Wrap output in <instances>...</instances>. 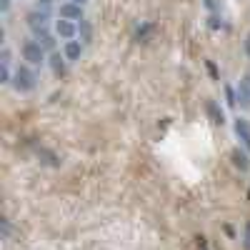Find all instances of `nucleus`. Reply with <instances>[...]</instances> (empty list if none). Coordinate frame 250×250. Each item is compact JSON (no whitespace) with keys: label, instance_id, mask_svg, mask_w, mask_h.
I'll use <instances>...</instances> for the list:
<instances>
[{"label":"nucleus","instance_id":"obj_4","mask_svg":"<svg viewBox=\"0 0 250 250\" xmlns=\"http://www.w3.org/2000/svg\"><path fill=\"white\" fill-rule=\"evenodd\" d=\"M48 20H50V13H45V10H40V8H33L28 15H25V23H28V28L35 33V30H45L48 28Z\"/></svg>","mask_w":250,"mask_h":250},{"label":"nucleus","instance_id":"obj_3","mask_svg":"<svg viewBox=\"0 0 250 250\" xmlns=\"http://www.w3.org/2000/svg\"><path fill=\"white\" fill-rule=\"evenodd\" d=\"M55 35L60 40H75L78 38V23L75 20H65V18H58L55 20V25H53Z\"/></svg>","mask_w":250,"mask_h":250},{"label":"nucleus","instance_id":"obj_22","mask_svg":"<svg viewBox=\"0 0 250 250\" xmlns=\"http://www.w3.org/2000/svg\"><path fill=\"white\" fill-rule=\"evenodd\" d=\"M68 3H78V5H85L88 0H68Z\"/></svg>","mask_w":250,"mask_h":250},{"label":"nucleus","instance_id":"obj_21","mask_svg":"<svg viewBox=\"0 0 250 250\" xmlns=\"http://www.w3.org/2000/svg\"><path fill=\"white\" fill-rule=\"evenodd\" d=\"M8 235H10V220H8V218H3V238L8 240Z\"/></svg>","mask_w":250,"mask_h":250},{"label":"nucleus","instance_id":"obj_14","mask_svg":"<svg viewBox=\"0 0 250 250\" xmlns=\"http://www.w3.org/2000/svg\"><path fill=\"white\" fill-rule=\"evenodd\" d=\"M208 25H210L213 30H220V28H225V23H223L220 13H210V18H208Z\"/></svg>","mask_w":250,"mask_h":250},{"label":"nucleus","instance_id":"obj_13","mask_svg":"<svg viewBox=\"0 0 250 250\" xmlns=\"http://www.w3.org/2000/svg\"><path fill=\"white\" fill-rule=\"evenodd\" d=\"M208 115L213 118L215 125H223V123H225V113H223V108L218 105L215 100H208Z\"/></svg>","mask_w":250,"mask_h":250},{"label":"nucleus","instance_id":"obj_20","mask_svg":"<svg viewBox=\"0 0 250 250\" xmlns=\"http://www.w3.org/2000/svg\"><path fill=\"white\" fill-rule=\"evenodd\" d=\"M10 5H13V0H0V13L8 15L10 13Z\"/></svg>","mask_w":250,"mask_h":250},{"label":"nucleus","instance_id":"obj_15","mask_svg":"<svg viewBox=\"0 0 250 250\" xmlns=\"http://www.w3.org/2000/svg\"><path fill=\"white\" fill-rule=\"evenodd\" d=\"M203 8L210 13H220L223 10V0H203Z\"/></svg>","mask_w":250,"mask_h":250},{"label":"nucleus","instance_id":"obj_17","mask_svg":"<svg viewBox=\"0 0 250 250\" xmlns=\"http://www.w3.org/2000/svg\"><path fill=\"white\" fill-rule=\"evenodd\" d=\"M150 30H153V25H150V23H143V25L138 28V33H135V38H138V40H148V35H150Z\"/></svg>","mask_w":250,"mask_h":250},{"label":"nucleus","instance_id":"obj_19","mask_svg":"<svg viewBox=\"0 0 250 250\" xmlns=\"http://www.w3.org/2000/svg\"><path fill=\"white\" fill-rule=\"evenodd\" d=\"M35 8L45 10V13H50V8H53V0H38V5H35Z\"/></svg>","mask_w":250,"mask_h":250},{"label":"nucleus","instance_id":"obj_23","mask_svg":"<svg viewBox=\"0 0 250 250\" xmlns=\"http://www.w3.org/2000/svg\"><path fill=\"white\" fill-rule=\"evenodd\" d=\"M248 53H250V35H248Z\"/></svg>","mask_w":250,"mask_h":250},{"label":"nucleus","instance_id":"obj_1","mask_svg":"<svg viewBox=\"0 0 250 250\" xmlns=\"http://www.w3.org/2000/svg\"><path fill=\"white\" fill-rule=\"evenodd\" d=\"M10 85L15 88V93L25 95V93H33L38 88V73L33 70V65H20L15 73H13V83Z\"/></svg>","mask_w":250,"mask_h":250},{"label":"nucleus","instance_id":"obj_6","mask_svg":"<svg viewBox=\"0 0 250 250\" xmlns=\"http://www.w3.org/2000/svg\"><path fill=\"white\" fill-rule=\"evenodd\" d=\"M235 100H238V105L243 110H250V75L243 78L238 83V88H235Z\"/></svg>","mask_w":250,"mask_h":250},{"label":"nucleus","instance_id":"obj_11","mask_svg":"<svg viewBox=\"0 0 250 250\" xmlns=\"http://www.w3.org/2000/svg\"><path fill=\"white\" fill-rule=\"evenodd\" d=\"M48 62H50V68H53V73H55V75H65V62H68V58H65V55L53 53Z\"/></svg>","mask_w":250,"mask_h":250},{"label":"nucleus","instance_id":"obj_9","mask_svg":"<svg viewBox=\"0 0 250 250\" xmlns=\"http://www.w3.org/2000/svg\"><path fill=\"white\" fill-rule=\"evenodd\" d=\"M62 55L68 58V62L80 60V55H83V43H80V40H65V48H62Z\"/></svg>","mask_w":250,"mask_h":250},{"label":"nucleus","instance_id":"obj_2","mask_svg":"<svg viewBox=\"0 0 250 250\" xmlns=\"http://www.w3.org/2000/svg\"><path fill=\"white\" fill-rule=\"evenodd\" d=\"M20 55H23V60L28 62V65L38 68V65H43V62H48V50L38 43V40H25L23 48H20Z\"/></svg>","mask_w":250,"mask_h":250},{"label":"nucleus","instance_id":"obj_16","mask_svg":"<svg viewBox=\"0 0 250 250\" xmlns=\"http://www.w3.org/2000/svg\"><path fill=\"white\" fill-rule=\"evenodd\" d=\"M10 65H13L10 48H3V53H0V68H10Z\"/></svg>","mask_w":250,"mask_h":250},{"label":"nucleus","instance_id":"obj_18","mask_svg":"<svg viewBox=\"0 0 250 250\" xmlns=\"http://www.w3.org/2000/svg\"><path fill=\"white\" fill-rule=\"evenodd\" d=\"M243 248L250 250V220L245 223V233H243Z\"/></svg>","mask_w":250,"mask_h":250},{"label":"nucleus","instance_id":"obj_7","mask_svg":"<svg viewBox=\"0 0 250 250\" xmlns=\"http://www.w3.org/2000/svg\"><path fill=\"white\" fill-rule=\"evenodd\" d=\"M58 18H65V20H83L85 15H83V5H78V3H62L60 8H58Z\"/></svg>","mask_w":250,"mask_h":250},{"label":"nucleus","instance_id":"obj_5","mask_svg":"<svg viewBox=\"0 0 250 250\" xmlns=\"http://www.w3.org/2000/svg\"><path fill=\"white\" fill-rule=\"evenodd\" d=\"M233 130H235V138L240 140V145L250 153V120H245V118H238L235 123H233Z\"/></svg>","mask_w":250,"mask_h":250},{"label":"nucleus","instance_id":"obj_8","mask_svg":"<svg viewBox=\"0 0 250 250\" xmlns=\"http://www.w3.org/2000/svg\"><path fill=\"white\" fill-rule=\"evenodd\" d=\"M230 160H233V165H235L240 173H248L250 170V153H245L240 148H233L230 150Z\"/></svg>","mask_w":250,"mask_h":250},{"label":"nucleus","instance_id":"obj_12","mask_svg":"<svg viewBox=\"0 0 250 250\" xmlns=\"http://www.w3.org/2000/svg\"><path fill=\"white\" fill-rule=\"evenodd\" d=\"M78 38H80V43H90L93 40V25L88 23L85 18L78 20Z\"/></svg>","mask_w":250,"mask_h":250},{"label":"nucleus","instance_id":"obj_10","mask_svg":"<svg viewBox=\"0 0 250 250\" xmlns=\"http://www.w3.org/2000/svg\"><path fill=\"white\" fill-rule=\"evenodd\" d=\"M55 38H58V35L50 33L48 28H45V30H35V40H38V43L43 45L45 50H55Z\"/></svg>","mask_w":250,"mask_h":250}]
</instances>
